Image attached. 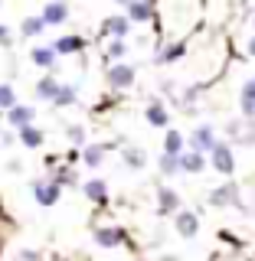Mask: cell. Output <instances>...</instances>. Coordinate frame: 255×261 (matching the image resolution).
Returning <instances> with one entry per match:
<instances>
[{"instance_id":"277c9868","label":"cell","mask_w":255,"mask_h":261,"mask_svg":"<svg viewBox=\"0 0 255 261\" xmlns=\"http://www.w3.org/2000/svg\"><path fill=\"white\" fill-rule=\"evenodd\" d=\"M210 202L213 206H242V193H239L236 183H226V186H219V190L210 193Z\"/></svg>"},{"instance_id":"6da1fadb","label":"cell","mask_w":255,"mask_h":261,"mask_svg":"<svg viewBox=\"0 0 255 261\" xmlns=\"http://www.w3.org/2000/svg\"><path fill=\"white\" fill-rule=\"evenodd\" d=\"M226 130H229V141H233V144H245V147L255 144V121H249V118L229 121Z\"/></svg>"},{"instance_id":"2e32d148","label":"cell","mask_w":255,"mask_h":261,"mask_svg":"<svg viewBox=\"0 0 255 261\" xmlns=\"http://www.w3.org/2000/svg\"><path fill=\"white\" fill-rule=\"evenodd\" d=\"M144 118H147V124H154V127H164V124L170 121V114L164 111V105H160V101H151V105H147V114H144Z\"/></svg>"},{"instance_id":"5b68a950","label":"cell","mask_w":255,"mask_h":261,"mask_svg":"<svg viewBox=\"0 0 255 261\" xmlns=\"http://www.w3.org/2000/svg\"><path fill=\"white\" fill-rule=\"evenodd\" d=\"M190 144H193V150H196V153H203V157H206V153H213V147H216L219 141H216V134H213V127H210V124H200V127L193 130Z\"/></svg>"},{"instance_id":"ac0fdd59","label":"cell","mask_w":255,"mask_h":261,"mask_svg":"<svg viewBox=\"0 0 255 261\" xmlns=\"http://www.w3.org/2000/svg\"><path fill=\"white\" fill-rule=\"evenodd\" d=\"M164 153H170V157H180V153H183V134H180V130H167V137H164Z\"/></svg>"},{"instance_id":"83f0119b","label":"cell","mask_w":255,"mask_h":261,"mask_svg":"<svg viewBox=\"0 0 255 261\" xmlns=\"http://www.w3.org/2000/svg\"><path fill=\"white\" fill-rule=\"evenodd\" d=\"M76 95H79L76 85H59V95H56L53 105H72V101H76Z\"/></svg>"},{"instance_id":"8992f818","label":"cell","mask_w":255,"mask_h":261,"mask_svg":"<svg viewBox=\"0 0 255 261\" xmlns=\"http://www.w3.org/2000/svg\"><path fill=\"white\" fill-rule=\"evenodd\" d=\"M131 30L128 16H105L102 20V36H114V39H125Z\"/></svg>"},{"instance_id":"7402d4cb","label":"cell","mask_w":255,"mask_h":261,"mask_svg":"<svg viewBox=\"0 0 255 261\" xmlns=\"http://www.w3.org/2000/svg\"><path fill=\"white\" fill-rule=\"evenodd\" d=\"M20 144L23 147H39V144H43V130H39V127H20Z\"/></svg>"},{"instance_id":"5bb4252c","label":"cell","mask_w":255,"mask_h":261,"mask_svg":"<svg viewBox=\"0 0 255 261\" xmlns=\"http://www.w3.org/2000/svg\"><path fill=\"white\" fill-rule=\"evenodd\" d=\"M180 170H183V173H200V170H206V157L196 153V150L180 153Z\"/></svg>"},{"instance_id":"52a82bcc","label":"cell","mask_w":255,"mask_h":261,"mask_svg":"<svg viewBox=\"0 0 255 261\" xmlns=\"http://www.w3.org/2000/svg\"><path fill=\"white\" fill-rule=\"evenodd\" d=\"M170 212H180V196L170 186H160L157 190V216H170Z\"/></svg>"},{"instance_id":"f1b7e54d","label":"cell","mask_w":255,"mask_h":261,"mask_svg":"<svg viewBox=\"0 0 255 261\" xmlns=\"http://www.w3.org/2000/svg\"><path fill=\"white\" fill-rule=\"evenodd\" d=\"M16 105V95H13V85H0V108L10 111Z\"/></svg>"},{"instance_id":"8fae6325","label":"cell","mask_w":255,"mask_h":261,"mask_svg":"<svg viewBox=\"0 0 255 261\" xmlns=\"http://www.w3.org/2000/svg\"><path fill=\"white\" fill-rule=\"evenodd\" d=\"M177 232L183 235V239H193L196 232H200V219L193 216V212H177Z\"/></svg>"},{"instance_id":"3957f363","label":"cell","mask_w":255,"mask_h":261,"mask_svg":"<svg viewBox=\"0 0 255 261\" xmlns=\"http://www.w3.org/2000/svg\"><path fill=\"white\" fill-rule=\"evenodd\" d=\"M105 82H108L111 88H128L131 82H134V65H128V62L108 65V72H105Z\"/></svg>"},{"instance_id":"ffe728a7","label":"cell","mask_w":255,"mask_h":261,"mask_svg":"<svg viewBox=\"0 0 255 261\" xmlns=\"http://www.w3.org/2000/svg\"><path fill=\"white\" fill-rule=\"evenodd\" d=\"M85 196L92 202H105V199H108V186H105L102 179H88V183H85Z\"/></svg>"},{"instance_id":"7a4b0ae2","label":"cell","mask_w":255,"mask_h":261,"mask_svg":"<svg viewBox=\"0 0 255 261\" xmlns=\"http://www.w3.org/2000/svg\"><path fill=\"white\" fill-rule=\"evenodd\" d=\"M210 163L219 170V173H233L236 170V157H233V144H223L219 141L216 147H213V153H210Z\"/></svg>"},{"instance_id":"ba28073f","label":"cell","mask_w":255,"mask_h":261,"mask_svg":"<svg viewBox=\"0 0 255 261\" xmlns=\"http://www.w3.org/2000/svg\"><path fill=\"white\" fill-rule=\"evenodd\" d=\"M33 190H36V202H39V206H56V202H59V193H62V186L49 179V183H36Z\"/></svg>"},{"instance_id":"836d02e7","label":"cell","mask_w":255,"mask_h":261,"mask_svg":"<svg viewBox=\"0 0 255 261\" xmlns=\"http://www.w3.org/2000/svg\"><path fill=\"white\" fill-rule=\"evenodd\" d=\"M118 4H125V7H131V4H134V0H118Z\"/></svg>"},{"instance_id":"9c48e42d","label":"cell","mask_w":255,"mask_h":261,"mask_svg":"<svg viewBox=\"0 0 255 261\" xmlns=\"http://www.w3.org/2000/svg\"><path fill=\"white\" fill-rule=\"evenodd\" d=\"M7 118H10V124L20 130V127H30L33 124V118H36V111L30 108V105H13L10 111H7Z\"/></svg>"},{"instance_id":"30bf717a","label":"cell","mask_w":255,"mask_h":261,"mask_svg":"<svg viewBox=\"0 0 255 261\" xmlns=\"http://www.w3.org/2000/svg\"><path fill=\"white\" fill-rule=\"evenodd\" d=\"M239 105H242V118L255 121V79H249V82L242 85V92H239Z\"/></svg>"},{"instance_id":"603a6c76","label":"cell","mask_w":255,"mask_h":261,"mask_svg":"<svg viewBox=\"0 0 255 261\" xmlns=\"http://www.w3.org/2000/svg\"><path fill=\"white\" fill-rule=\"evenodd\" d=\"M56 56H59V53H79V49H82V39L79 36H62V39H56Z\"/></svg>"},{"instance_id":"4fadbf2b","label":"cell","mask_w":255,"mask_h":261,"mask_svg":"<svg viewBox=\"0 0 255 261\" xmlns=\"http://www.w3.org/2000/svg\"><path fill=\"white\" fill-rule=\"evenodd\" d=\"M39 16H43L46 27H56V23H65V16H69V7L56 0V4H46V10L39 13Z\"/></svg>"},{"instance_id":"44dd1931","label":"cell","mask_w":255,"mask_h":261,"mask_svg":"<svg viewBox=\"0 0 255 261\" xmlns=\"http://www.w3.org/2000/svg\"><path fill=\"white\" fill-rule=\"evenodd\" d=\"M102 160H105V147L102 144H88L85 150H82V163H85V167H98Z\"/></svg>"},{"instance_id":"e575fe53","label":"cell","mask_w":255,"mask_h":261,"mask_svg":"<svg viewBox=\"0 0 255 261\" xmlns=\"http://www.w3.org/2000/svg\"><path fill=\"white\" fill-rule=\"evenodd\" d=\"M167 261H174V258H167Z\"/></svg>"},{"instance_id":"f546056e","label":"cell","mask_w":255,"mask_h":261,"mask_svg":"<svg viewBox=\"0 0 255 261\" xmlns=\"http://www.w3.org/2000/svg\"><path fill=\"white\" fill-rule=\"evenodd\" d=\"M69 141L72 144H85V130H82V127H69Z\"/></svg>"},{"instance_id":"7c38bea8","label":"cell","mask_w":255,"mask_h":261,"mask_svg":"<svg viewBox=\"0 0 255 261\" xmlns=\"http://www.w3.org/2000/svg\"><path fill=\"white\" fill-rule=\"evenodd\" d=\"M95 242L102 245V248H114V245L125 242V232L114 228V225H105V228H98V232H95Z\"/></svg>"},{"instance_id":"1f68e13d","label":"cell","mask_w":255,"mask_h":261,"mask_svg":"<svg viewBox=\"0 0 255 261\" xmlns=\"http://www.w3.org/2000/svg\"><path fill=\"white\" fill-rule=\"evenodd\" d=\"M10 39H13V36H10V30L0 23V46H10Z\"/></svg>"},{"instance_id":"e0dca14e","label":"cell","mask_w":255,"mask_h":261,"mask_svg":"<svg viewBox=\"0 0 255 261\" xmlns=\"http://www.w3.org/2000/svg\"><path fill=\"white\" fill-rule=\"evenodd\" d=\"M151 16H154V7L147 4V0H134V4L128 7V20L144 23V20H151Z\"/></svg>"},{"instance_id":"4dcf8cb0","label":"cell","mask_w":255,"mask_h":261,"mask_svg":"<svg viewBox=\"0 0 255 261\" xmlns=\"http://www.w3.org/2000/svg\"><path fill=\"white\" fill-rule=\"evenodd\" d=\"M108 56H125V43H121V39H114V43L108 46Z\"/></svg>"},{"instance_id":"4316f807","label":"cell","mask_w":255,"mask_h":261,"mask_svg":"<svg viewBox=\"0 0 255 261\" xmlns=\"http://www.w3.org/2000/svg\"><path fill=\"white\" fill-rule=\"evenodd\" d=\"M125 163L131 170H141L144 167V150L141 147H131V150H125Z\"/></svg>"},{"instance_id":"9a60e30c","label":"cell","mask_w":255,"mask_h":261,"mask_svg":"<svg viewBox=\"0 0 255 261\" xmlns=\"http://www.w3.org/2000/svg\"><path fill=\"white\" fill-rule=\"evenodd\" d=\"M56 95H59V82H56L53 75H46V79L36 82V98H43V101H56Z\"/></svg>"},{"instance_id":"484cf974","label":"cell","mask_w":255,"mask_h":261,"mask_svg":"<svg viewBox=\"0 0 255 261\" xmlns=\"http://www.w3.org/2000/svg\"><path fill=\"white\" fill-rule=\"evenodd\" d=\"M183 53H187V46L183 43H174L170 49H164V53H160L157 62H177V59H183Z\"/></svg>"},{"instance_id":"d4e9b609","label":"cell","mask_w":255,"mask_h":261,"mask_svg":"<svg viewBox=\"0 0 255 261\" xmlns=\"http://www.w3.org/2000/svg\"><path fill=\"white\" fill-rule=\"evenodd\" d=\"M157 170H160V173H167V176H174L177 170H180V157H170V153H164V157L157 160Z\"/></svg>"},{"instance_id":"d6986e66","label":"cell","mask_w":255,"mask_h":261,"mask_svg":"<svg viewBox=\"0 0 255 261\" xmlns=\"http://www.w3.org/2000/svg\"><path fill=\"white\" fill-rule=\"evenodd\" d=\"M33 62H36L39 69H53L56 49H53V46H36V49H33Z\"/></svg>"},{"instance_id":"d6a6232c","label":"cell","mask_w":255,"mask_h":261,"mask_svg":"<svg viewBox=\"0 0 255 261\" xmlns=\"http://www.w3.org/2000/svg\"><path fill=\"white\" fill-rule=\"evenodd\" d=\"M249 53H252V56H255V36H252V39H249Z\"/></svg>"},{"instance_id":"cb8c5ba5","label":"cell","mask_w":255,"mask_h":261,"mask_svg":"<svg viewBox=\"0 0 255 261\" xmlns=\"http://www.w3.org/2000/svg\"><path fill=\"white\" fill-rule=\"evenodd\" d=\"M20 30H23V36H39L46 30V23H43V16H27Z\"/></svg>"}]
</instances>
